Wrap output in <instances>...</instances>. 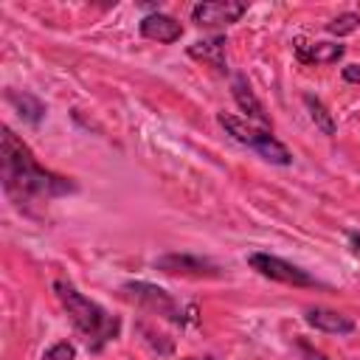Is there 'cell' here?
<instances>
[{
    "mask_svg": "<svg viewBox=\"0 0 360 360\" xmlns=\"http://www.w3.org/2000/svg\"><path fill=\"white\" fill-rule=\"evenodd\" d=\"M225 45H228V39H225V37L200 39V42L188 45V56H191V59H200V62H205V65H211V68H214V70H219V73H225V70H228Z\"/></svg>",
    "mask_w": 360,
    "mask_h": 360,
    "instance_id": "obj_12",
    "label": "cell"
},
{
    "mask_svg": "<svg viewBox=\"0 0 360 360\" xmlns=\"http://www.w3.org/2000/svg\"><path fill=\"white\" fill-rule=\"evenodd\" d=\"M73 357H76L73 346H70V343H65V340H59V343H53V346L45 352V357H42V360H73Z\"/></svg>",
    "mask_w": 360,
    "mask_h": 360,
    "instance_id": "obj_16",
    "label": "cell"
},
{
    "mask_svg": "<svg viewBox=\"0 0 360 360\" xmlns=\"http://www.w3.org/2000/svg\"><path fill=\"white\" fill-rule=\"evenodd\" d=\"M349 245H352V253L360 259V233H352L349 236Z\"/></svg>",
    "mask_w": 360,
    "mask_h": 360,
    "instance_id": "obj_19",
    "label": "cell"
},
{
    "mask_svg": "<svg viewBox=\"0 0 360 360\" xmlns=\"http://www.w3.org/2000/svg\"><path fill=\"white\" fill-rule=\"evenodd\" d=\"M248 264L256 273H262L264 278H270V281H281V284H292V287H315L318 284L304 267H298V264H292V262H287L281 256H273V253H262V250L250 253Z\"/></svg>",
    "mask_w": 360,
    "mask_h": 360,
    "instance_id": "obj_4",
    "label": "cell"
},
{
    "mask_svg": "<svg viewBox=\"0 0 360 360\" xmlns=\"http://www.w3.org/2000/svg\"><path fill=\"white\" fill-rule=\"evenodd\" d=\"M217 121H219V127H222L233 141L250 146V149L259 152L264 160H270V163H276V166H290V163H292L290 149H287L278 138H273L270 129H256V127H250L248 121H242V118H236V115H228V112H219Z\"/></svg>",
    "mask_w": 360,
    "mask_h": 360,
    "instance_id": "obj_3",
    "label": "cell"
},
{
    "mask_svg": "<svg viewBox=\"0 0 360 360\" xmlns=\"http://www.w3.org/2000/svg\"><path fill=\"white\" fill-rule=\"evenodd\" d=\"M231 93H233V101L239 104V110H242L248 118H253V121L259 124V129H270V118H267L262 101L256 98L250 82H248L242 73H236V76L231 79Z\"/></svg>",
    "mask_w": 360,
    "mask_h": 360,
    "instance_id": "obj_8",
    "label": "cell"
},
{
    "mask_svg": "<svg viewBox=\"0 0 360 360\" xmlns=\"http://www.w3.org/2000/svg\"><path fill=\"white\" fill-rule=\"evenodd\" d=\"M307 323L321 329V332H329V335H352L354 332V321L338 309H326V307H309L307 309Z\"/></svg>",
    "mask_w": 360,
    "mask_h": 360,
    "instance_id": "obj_10",
    "label": "cell"
},
{
    "mask_svg": "<svg viewBox=\"0 0 360 360\" xmlns=\"http://www.w3.org/2000/svg\"><path fill=\"white\" fill-rule=\"evenodd\" d=\"M298 352H301V360H329L323 352H318V349L309 346L307 340H298Z\"/></svg>",
    "mask_w": 360,
    "mask_h": 360,
    "instance_id": "obj_17",
    "label": "cell"
},
{
    "mask_svg": "<svg viewBox=\"0 0 360 360\" xmlns=\"http://www.w3.org/2000/svg\"><path fill=\"white\" fill-rule=\"evenodd\" d=\"M152 267L160 270V273H169V276H191V278H217V276H222V270L211 259L191 256V253H166V256H158L152 262Z\"/></svg>",
    "mask_w": 360,
    "mask_h": 360,
    "instance_id": "obj_6",
    "label": "cell"
},
{
    "mask_svg": "<svg viewBox=\"0 0 360 360\" xmlns=\"http://www.w3.org/2000/svg\"><path fill=\"white\" fill-rule=\"evenodd\" d=\"M141 34H143L146 39H155V42L172 45V42H177V39H180L183 25H180L174 17L155 11V14H146V17L141 20Z\"/></svg>",
    "mask_w": 360,
    "mask_h": 360,
    "instance_id": "obj_9",
    "label": "cell"
},
{
    "mask_svg": "<svg viewBox=\"0 0 360 360\" xmlns=\"http://www.w3.org/2000/svg\"><path fill=\"white\" fill-rule=\"evenodd\" d=\"M248 11V3L239 0H217V3H197L191 8V20L200 28H222L236 22L242 14Z\"/></svg>",
    "mask_w": 360,
    "mask_h": 360,
    "instance_id": "obj_7",
    "label": "cell"
},
{
    "mask_svg": "<svg viewBox=\"0 0 360 360\" xmlns=\"http://www.w3.org/2000/svg\"><path fill=\"white\" fill-rule=\"evenodd\" d=\"M304 104H307V110H309V118H312V124L323 132V135H335L338 132V124H335V118H332V112L323 107V101L321 98H315V96H304Z\"/></svg>",
    "mask_w": 360,
    "mask_h": 360,
    "instance_id": "obj_14",
    "label": "cell"
},
{
    "mask_svg": "<svg viewBox=\"0 0 360 360\" xmlns=\"http://www.w3.org/2000/svg\"><path fill=\"white\" fill-rule=\"evenodd\" d=\"M0 163H3V191L11 202L22 208V202L31 200H53L79 191V186L70 177L53 174L37 163L31 149L11 132V127H3L0 135Z\"/></svg>",
    "mask_w": 360,
    "mask_h": 360,
    "instance_id": "obj_1",
    "label": "cell"
},
{
    "mask_svg": "<svg viewBox=\"0 0 360 360\" xmlns=\"http://www.w3.org/2000/svg\"><path fill=\"white\" fill-rule=\"evenodd\" d=\"M343 51L346 48L338 42H304V39L295 42V56L304 65H332L343 56Z\"/></svg>",
    "mask_w": 360,
    "mask_h": 360,
    "instance_id": "obj_11",
    "label": "cell"
},
{
    "mask_svg": "<svg viewBox=\"0 0 360 360\" xmlns=\"http://www.w3.org/2000/svg\"><path fill=\"white\" fill-rule=\"evenodd\" d=\"M357 25H360V14H354V11H343V14H338V17L326 25V31L335 34V37H346V34H352Z\"/></svg>",
    "mask_w": 360,
    "mask_h": 360,
    "instance_id": "obj_15",
    "label": "cell"
},
{
    "mask_svg": "<svg viewBox=\"0 0 360 360\" xmlns=\"http://www.w3.org/2000/svg\"><path fill=\"white\" fill-rule=\"evenodd\" d=\"M6 101L17 110V115L25 121V124H31V127H37L42 118H45V104L34 96V93H25V90H6Z\"/></svg>",
    "mask_w": 360,
    "mask_h": 360,
    "instance_id": "obj_13",
    "label": "cell"
},
{
    "mask_svg": "<svg viewBox=\"0 0 360 360\" xmlns=\"http://www.w3.org/2000/svg\"><path fill=\"white\" fill-rule=\"evenodd\" d=\"M124 292H127L135 304L146 307V309L155 312V315H163V318H169V321H174V323H183V321H186L180 304H177L163 287H158V284H149V281H127V284H124Z\"/></svg>",
    "mask_w": 360,
    "mask_h": 360,
    "instance_id": "obj_5",
    "label": "cell"
},
{
    "mask_svg": "<svg viewBox=\"0 0 360 360\" xmlns=\"http://www.w3.org/2000/svg\"><path fill=\"white\" fill-rule=\"evenodd\" d=\"M343 79L349 84H360V65H346L343 68Z\"/></svg>",
    "mask_w": 360,
    "mask_h": 360,
    "instance_id": "obj_18",
    "label": "cell"
},
{
    "mask_svg": "<svg viewBox=\"0 0 360 360\" xmlns=\"http://www.w3.org/2000/svg\"><path fill=\"white\" fill-rule=\"evenodd\" d=\"M53 292H56L59 304L65 307V312L70 315L73 326L84 335L90 352H101L112 338H118V332H121V321L112 318L104 307H98V304L90 301L87 295H82L73 284L56 278V281H53Z\"/></svg>",
    "mask_w": 360,
    "mask_h": 360,
    "instance_id": "obj_2",
    "label": "cell"
}]
</instances>
